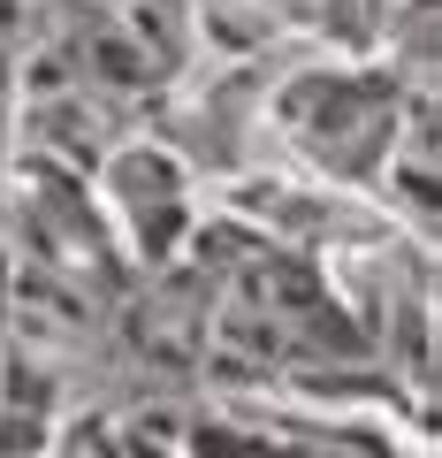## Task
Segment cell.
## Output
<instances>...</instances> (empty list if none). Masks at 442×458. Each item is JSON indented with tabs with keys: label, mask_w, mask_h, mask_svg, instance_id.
Wrapping results in <instances>:
<instances>
[{
	"label": "cell",
	"mask_w": 442,
	"mask_h": 458,
	"mask_svg": "<svg viewBox=\"0 0 442 458\" xmlns=\"http://www.w3.org/2000/svg\"><path fill=\"white\" fill-rule=\"evenodd\" d=\"M92 69L107 84H146V62H138L130 38H92Z\"/></svg>",
	"instance_id": "6da1fadb"
}]
</instances>
